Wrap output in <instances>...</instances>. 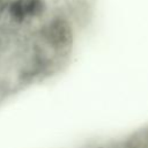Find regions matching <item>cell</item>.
Returning <instances> with one entry per match:
<instances>
[{"label":"cell","instance_id":"obj_1","mask_svg":"<svg viewBox=\"0 0 148 148\" xmlns=\"http://www.w3.org/2000/svg\"><path fill=\"white\" fill-rule=\"evenodd\" d=\"M76 23L68 12L53 9L31 32V39L44 60L60 71L72 56L76 43Z\"/></svg>","mask_w":148,"mask_h":148},{"label":"cell","instance_id":"obj_2","mask_svg":"<svg viewBox=\"0 0 148 148\" xmlns=\"http://www.w3.org/2000/svg\"><path fill=\"white\" fill-rule=\"evenodd\" d=\"M118 148H148V124L141 125L117 140Z\"/></svg>","mask_w":148,"mask_h":148}]
</instances>
